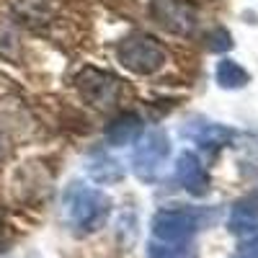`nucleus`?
Segmentation results:
<instances>
[{
	"label": "nucleus",
	"instance_id": "nucleus-10",
	"mask_svg": "<svg viewBox=\"0 0 258 258\" xmlns=\"http://www.w3.org/2000/svg\"><path fill=\"white\" fill-rule=\"evenodd\" d=\"M255 225H258V194L238 202L232 207V214H230V230L238 232V235H245Z\"/></svg>",
	"mask_w": 258,
	"mask_h": 258
},
{
	"label": "nucleus",
	"instance_id": "nucleus-1",
	"mask_svg": "<svg viewBox=\"0 0 258 258\" xmlns=\"http://www.w3.org/2000/svg\"><path fill=\"white\" fill-rule=\"evenodd\" d=\"M111 214V199L103 191L73 183L62 197V217L75 235H91L106 225Z\"/></svg>",
	"mask_w": 258,
	"mask_h": 258
},
{
	"label": "nucleus",
	"instance_id": "nucleus-7",
	"mask_svg": "<svg viewBox=\"0 0 258 258\" xmlns=\"http://www.w3.org/2000/svg\"><path fill=\"white\" fill-rule=\"evenodd\" d=\"M176 181L183 191L194 194V197H204L209 191V176L202 165V160L197 158V153L183 150L176 160Z\"/></svg>",
	"mask_w": 258,
	"mask_h": 258
},
{
	"label": "nucleus",
	"instance_id": "nucleus-6",
	"mask_svg": "<svg viewBox=\"0 0 258 258\" xmlns=\"http://www.w3.org/2000/svg\"><path fill=\"white\" fill-rule=\"evenodd\" d=\"M78 91L93 106L103 109V106L116 103V98L121 93V83L111 73H103V70H96V68H83L80 75H78Z\"/></svg>",
	"mask_w": 258,
	"mask_h": 258
},
{
	"label": "nucleus",
	"instance_id": "nucleus-16",
	"mask_svg": "<svg viewBox=\"0 0 258 258\" xmlns=\"http://www.w3.org/2000/svg\"><path fill=\"white\" fill-rule=\"evenodd\" d=\"M0 158H3V137H0Z\"/></svg>",
	"mask_w": 258,
	"mask_h": 258
},
{
	"label": "nucleus",
	"instance_id": "nucleus-3",
	"mask_svg": "<svg viewBox=\"0 0 258 258\" xmlns=\"http://www.w3.org/2000/svg\"><path fill=\"white\" fill-rule=\"evenodd\" d=\"M137 147L132 153V170L137 173L140 181L153 183L158 181L160 170L170 155V140L165 132L160 129H150V132H142L137 140Z\"/></svg>",
	"mask_w": 258,
	"mask_h": 258
},
{
	"label": "nucleus",
	"instance_id": "nucleus-15",
	"mask_svg": "<svg viewBox=\"0 0 258 258\" xmlns=\"http://www.w3.org/2000/svg\"><path fill=\"white\" fill-rule=\"evenodd\" d=\"M209 39H217V41H209V49L212 52H222V49H230L232 47V36L225 31V29H217V31H212V36Z\"/></svg>",
	"mask_w": 258,
	"mask_h": 258
},
{
	"label": "nucleus",
	"instance_id": "nucleus-13",
	"mask_svg": "<svg viewBox=\"0 0 258 258\" xmlns=\"http://www.w3.org/2000/svg\"><path fill=\"white\" fill-rule=\"evenodd\" d=\"M150 258H199L188 243H158L153 240L147 245Z\"/></svg>",
	"mask_w": 258,
	"mask_h": 258
},
{
	"label": "nucleus",
	"instance_id": "nucleus-12",
	"mask_svg": "<svg viewBox=\"0 0 258 258\" xmlns=\"http://www.w3.org/2000/svg\"><path fill=\"white\" fill-rule=\"evenodd\" d=\"M88 173L98 181V183H119L124 178V168L114 160V158H106L98 155L88 163Z\"/></svg>",
	"mask_w": 258,
	"mask_h": 258
},
{
	"label": "nucleus",
	"instance_id": "nucleus-14",
	"mask_svg": "<svg viewBox=\"0 0 258 258\" xmlns=\"http://www.w3.org/2000/svg\"><path fill=\"white\" fill-rule=\"evenodd\" d=\"M235 258H258V225L245 232V240L240 243Z\"/></svg>",
	"mask_w": 258,
	"mask_h": 258
},
{
	"label": "nucleus",
	"instance_id": "nucleus-11",
	"mask_svg": "<svg viewBox=\"0 0 258 258\" xmlns=\"http://www.w3.org/2000/svg\"><path fill=\"white\" fill-rule=\"evenodd\" d=\"M214 75H217V83L222 85V88H227V91H240V88H245V85L250 83L248 70L243 68L240 62H235V59H230V57L217 64Z\"/></svg>",
	"mask_w": 258,
	"mask_h": 258
},
{
	"label": "nucleus",
	"instance_id": "nucleus-5",
	"mask_svg": "<svg viewBox=\"0 0 258 258\" xmlns=\"http://www.w3.org/2000/svg\"><path fill=\"white\" fill-rule=\"evenodd\" d=\"M150 13L165 31L178 36H188L199 26V11L191 0H150Z\"/></svg>",
	"mask_w": 258,
	"mask_h": 258
},
{
	"label": "nucleus",
	"instance_id": "nucleus-8",
	"mask_svg": "<svg viewBox=\"0 0 258 258\" xmlns=\"http://www.w3.org/2000/svg\"><path fill=\"white\" fill-rule=\"evenodd\" d=\"M183 137H188L191 142H197L199 147L217 150V147L232 142L235 132L230 126H222L217 121H199V124H186L183 126Z\"/></svg>",
	"mask_w": 258,
	"mask_h": 258
},
{
	"label": "nucleus",
	"instance_id": "nucleus-4",
	"mask_svg": "<svg viewBox=\"0 0 258 258\" xmlns=\"http://www.w3.org/2000/svg\"><path fill=\"white\" fill-rule=\"evenodd\" d=\"M150 227L158 243H188L202 230V217L191 209H160Z\"/></svg>",
	"mask_w": 258,
	"mask_h": 258
},
{
	"label": "nucleus",
	"instance_id": "nucleus-2",
	"mask_svg": "<svg viewBox=\"0 0 258 258\" xmlns=\"http://www.w3.org/2000/svg\"><path fill=\"white\" fill-rule=\"evenodd\" d=\"M116 57H119V62L124 64L126 70H132L137 75H153V73H158L165 64V59H168L163 44L155 36H147V34L126 36L119 44V49H116Z\"/></svg>",
	"mask_w": 258,
	"mask_h": 258
},
{
	"label": "nucleus",
	"instance_id": "nucleus-9",
	"mask_svg": "<svg viewBox=\"0 0 258 258\" xmlns=\"http://www.w3.org/2000/svg\"><path fill=\"white\" fill-rule=\"evenodd\" d=\"M142 132H145V129H142V119L137 114H121L119 119L111 121L109 129H106V137H109L111 145L121 147V145H132Z\"/></svg>",
	"mask_w": 258,
	"mask_h": 258
}]
</instances>
